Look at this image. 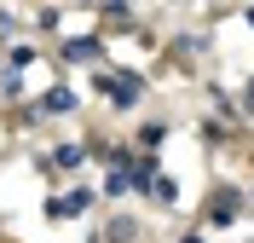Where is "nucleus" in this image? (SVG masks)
I'll return each instance as SVG.
<instances>
[{"label":"nucleus","instance_id":"obj_1","mask_svg":"<svg viewBox=\"0 0 254 243\" xmlns=\"http://www.w3.org/2000/svg\"><path fill=\"white\" fill-rule=\"evenodd\" d=\"M64 58H75V64H93V58H98V41H69V47H64Z\"/></svg>","mask_w":254,"mask_h":243},{"label":"nucleus","instance_id":"obj_2","mask_svg":"<svg viewBox=\"0 0 254 243\" xmlns=\"http://www.w3.org/2000/svg\"><path fill=\"white\" fill-rule=\"evenodd\" d=\"M47 110H75V93H47Z\"/></svg>","mask_w":254,"mask_h":243},{"label":"nucleus","instance_id":"obj_3","mask_svg":"<svg viewBox=\"0 0 254 243\" xmlns=\"http://www.w3.org/2000/svg\"><path fill=\"white\" fill-rule=\"evenodd\" d=\"M75 162H81V151H75V145H64L58 157H52V168H75Z\"/></svg>","mask_w":254,"mask_h":243},{"label":"nucleus","instance_id":"obj_5","mask_svg":"<svg viewBox=\"0 0 254 243\" xmlns=\"http://www.w3.org/2000/svg\"><path fill=\"white\" fill-rule=\"evenodd\" d=\"M81 6H93V0H81Z\"/></svg>","mask_w":254,"mask_h":243},{"label":"nucleus","instance_id":"obj_4","mask_svg":"<svg viewBox=\"0 0 254 243\" xmlns=\"http://www.w3.org/2000/svg\"><path fill=\"white\" fill-rule=\"evenodd\" d=\"M243 104H249V110H254V81H249V98H243Z\"/></svg>","mask_w":254,"mask_h":243}]
</instances>
